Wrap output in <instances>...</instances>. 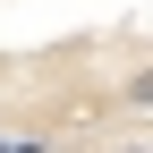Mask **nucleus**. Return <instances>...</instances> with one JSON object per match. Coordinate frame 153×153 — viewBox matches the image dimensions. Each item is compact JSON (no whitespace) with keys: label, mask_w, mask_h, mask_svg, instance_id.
Here are the masks:
<instances>
[{"label":"nucleus","mask_w":153,"mask_h":153,"mask_svg":"<svg viewBox=\"0 0 153 153\" xmlns=\"http://www.w3.org/2000/svg\"><path fill=\"white\" fill-rule=\"evenodd\" d=\"M111 153H153V145H136V136H128V145H111Z\"/></svg>","instance_id":"1"}]
</instances>
